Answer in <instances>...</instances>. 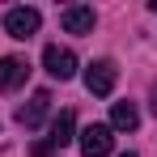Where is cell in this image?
<instances>
[{"label":"cell","mask_w":157,"mask_h":157,"mask_svg":"<svg viewBox=\"0 0 157 157\" xmlns=\"http://www.w3.org/2000/svg\"><path fill=\"white\" fill-rule=\"evenodd\" d=\"M115 81H119L115 59H94V64L85 68V89H89L94 98H110V94H115Z\"/></svg>","instance_id":"obj_1"},{"label":"cell","mask_w":157,"mask_h":157,"mask_svg":"<svg viewBox=\"0 0 157 157\" xmlns=\"http://www.w3.org/2000/svg\"><path fill=\"white\" fill-rule=\"evenodd\" d=\"M77 144H81V157H110L115 132H110V123H89V128L77 136Z\"/></svg>","instance_id":"obj_2"},{"label":"cell","mask_w":157,"mask_h":157,"mask_svg":"<svg viewBox=\"0 0 157 157\" xmlns=\"http://www.w3.org/2000/svg\"><path fill=\"white\" fill-rule=\"evenodd\" d=\"M38 26H43V13H38V9H26V4H21V9H9V13H4V30H9L13 38H21V43L34 38Z\"/></svg>","instance_id":"obj_3"},{"label":"cell","mask_w":157,"mask_h":157,"mask_svg":"<svg viewBox=\"0 0 157 157\" xmlns=\"http://www.w3.org/2000/svg\"><path fill=\"white\" fill-rule=\"evenodd\" d=\"M43 68H47L55 81H72L77 77V55L68 51V47H47V51H43Z\"/></svg>","instance_id":"obj_4"},{"label":"cell","mask_w":157,"mask_h":157,"mask_svg":"<svg viewBox=\"0 0 157 157\" xmlns=\"http://www.w3.org/2000/svg\"><path fill=\"white\" fill-rule=\"evenodd\" d=\"M47 110H51V94H47V89H38L26 106H17V123H21V128H38V123L47 119Z\"/></svg>","instance_id":"obj_5"},{"label":"cell","mask_w":157,"mask_h":157,"mask_svg":"<svg viewBox=\"0 0 157 157\" xmlns=\"http://www.w3.org/2000/svg\"><path fill=\"white\" fill-rule=\"evenodd\" d=\"M94 9L89 4H72V9H64L59 13V26L68 30V34H94Z\"/></svg>","instance_id":"obj_6"},{"label":"cell","mask_w":157,"mask_h":157,"mask_svg":"<svg viewBox=\"0 0 157 157\" xmlns=\"http://www.w3.org/2000/svg\"><path fill=\"white\" fill-rule=\"evenodd\" d=\"M77 140V115L72 110H59L51 119V136H47V144L51 149H64V144H72Z\"/></svg>","instance_id":"obj_7"},{"label":"cell","mask_w":157,"mask_h":157,"mask_svg":"<svg viewBox=\"0 0 157 157\" xmlns=\"http://www.w3.org/2000/svg\"><path fill=\"white\" fill-rule=\"evenodd\" d=\"M26 77H30L26 59H17V55H4V59H0V94H4V89H17Z\"/></svg>","instance_id":"obj_8"},{"label":"cell","mask_w":157,"mask_h":157,"mask_svg":"<svg viewBox=\"0 0 157 157\" xmlns=\"http://www.w3.org/2000/svg\"><path fill=\"white\" fill-rule=\"evenodd\" d=\"M115 128H119V132H136V128H140V110H136L132 102H115V106H110V132H115Z\"/></svg>","instance_id":"obj_9"},{"label":"cell","mask_w":157,"mask_h":157,"mask_svg":"<svg viewBox=\"0 0 157 157\" xmlns=\"http://www.w3.org/2000/svg\"><path fill=\"white\" fill-rule=\"evenodd\" d=\"M34 157H55V149L47 144V140H38V144H34Z\"/></svg>","instance_id":"obj_10"},{"label":"cell","mask_w":157,"mask_h":157,"mask_svg":"<svg viewBox=\"0 0 157 157\" xmlns=\"http://www.w3.org/2000/svg\"><path fill=\"white\" fill-rule=\"evenodd\" d=\"M153 115H157V85H153Z\"/></svg>","instance_id":"obj_11"},{"label":"cell","mask_w":157,"mask_h":157,"mask_svg":"<svg viewBox=\"0 0 157 157\" xmlns=\"http://www.w3.org/2000/svg\"><path fill=\"white\" fill-rule=\"evenodd\" d=\"M119 157H136V153H119Z\"/></svg>","instance_id":"obj_12"}]
</instances>
